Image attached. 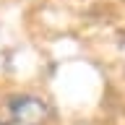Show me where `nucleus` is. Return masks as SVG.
Listing matches in <instances>:
<instances>
[{"instance_id":"obj_1","label":"nucleus","mask_w":125,"mask_h":125,"mask_svg":"<svg viewBox=\"0 0 125 125\" xmlns=\"http://www.w3.org/2000/svg\"><path fill=\"white\" fill-rule=\"evenodd\" d=\"M10 112H13V117L21 120V123L37 125L39 123V112H42V102L34 99V96H18V99H13V104H10Z\"/></svg>"},{"instance_id":"obj_2","label":"nucleus","mask_w":125,"mask_h":125,"mask_svg":"<svg viewBox=\"0 0 125 125\" xmlns=\"http://www.w3.org/2000/svg\"><path fill=\"white\" fill-rule=\"evenodd\" d=\"M0 125H10V123H0Z\"/></svg>"}]
</instances>
